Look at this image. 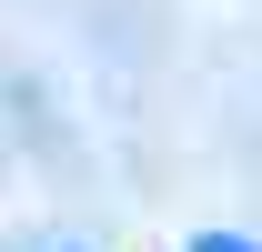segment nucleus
<instances>
[{"label": "nucleus", "mask_w": 262, "mask_h": 252, "mask_svg": "<svg viewBox=\"0 0 262 252\" xmlns=\"http://www.w3.org/2000/svg\"><path fill=\"white\" fill-rule=\"evenodd\" d=\"M192 252H262V242H242V232H202Z\"/></svg>", "instance_id": "1"}]
</instances>
